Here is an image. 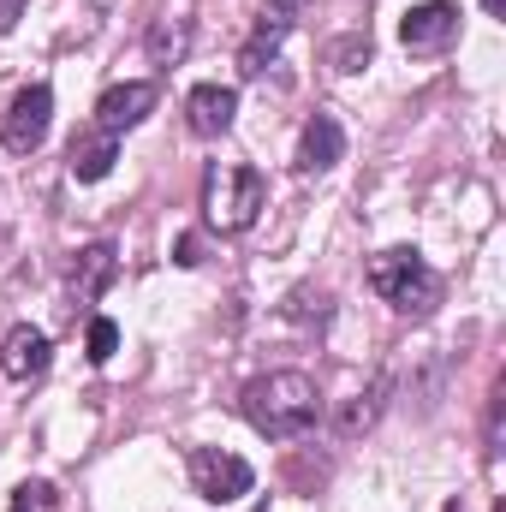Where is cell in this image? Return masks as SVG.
Returning a JSON list of instances; mask_svg holds the SVG:
<instances>
[{
    "mask_svg": "<svg viewBox=\"0 0 506 512\" xmlns=\"http://www.w3.org/2000/svg\"><path fill=\"white\" fill-rule=\"evenodd\" d=\"M239 405H245L251 429L268 435V441H292V435H304L322 417V393H316V382L304 370H268V376H256L239 393Z\"/></svg>",
    "mask_w": 506,
    "mask_h": 512,
    "instance_id": "obj_1",
    "label": "cell"
},
{
    "mask_svg": "<svg viewBox=\"0 0 506 512\" xmlns=\"http://www.w3.org/2000/svg\"><path fill=\"white\" fill-rule=\"evenodd\" d=\"M262 197H268V185L251 161H215L203 179V221L215 233H245L262 215Z\"/></svg>",
    "mask_w": 506,
    "mask_h": 512,
    "instance_id": "obj_2",
    "label": "cell"
},
{
    "mask_svg": "<svg viewBox=\"0 0 506 512\" xmlns=\"http://www.w3.org/2000/svg\"><path fill=\"white\" fill-rule=\"evenodd\" d=\"M370 286H376L399 316H429V310H435V298H441V274L411 251V245L381 251L376 262H370Z\"/></svg>",
    "mask_w": 506,
    "mask_h": 512,
    "instance_id": "obj_3",
    "label": "cell"
},
{
    "mask_svg": "<svg viewBox=\"0 0 506 512\" xmlns=\"http://www.w3.org/2000/svg\"><path fill=\"white\" fill-rule=\"evenodd\" d=\"M251 483H256V471L239 459V453H221V447H191V489H197L203 501L227 507V501L251 495Z\"/></svg>",
    "mask_w": 506,
    "mask_h": 512,
    "instance_id": "obj_4",
    "label": "cell"
},
{
    "mask_svg": "<svg viewBox=\"0 0 506 512\" xmlns=\"http://www.w3.org/2000/svg\"><path fill=\"white\" fill-rule=\"evenodd\" d=\"M48 126H54V90H48V84H24V90L12 96L6 120H0V143H6L12 155H36L42 137H48Z\"/></svg>",
    "mask_w": 506,
    "mask_h": 512,
    "instance_id": "obj_5",
    "label": "cell"
},
{
    "mask_svg": "<svg viewBox=\"0 0 506 512\" xmlns=\"http://www.w3.org/2000/svg\"><path fill=\"white\" fill-rule=\"evenodd\" d=\"M459 36V6L453 0H423V6H411L405 18H399V42L411 48V54H435V48H447Z\"/></svg>",
    "mask_w": 506,
    "mask_h": 512,
    "instance_id": "obj_6",
    "label": "cell"
},
{
    "mask_svg": "<svg viewBox=\"0 0 506 512\" xmlns=\"http://www.w3.org/2000/svg\"><path fill=\"white\" fill-rule=\"evenodd\" d=\"M233 114H239V90L233 84H197L185 96V126L197 131V137H227Z\"/></svg>",
    "mask_w": 506,
    "mask_h": 512,
    "instance_id": "obj_7",
    "label": "cell"
},
{
    "mask_svg": "<svg viewBox=\"0 0 506 512\" xmlns=\"http://www.w3.org/2000/svg\"><path fill=\"white\" fill-rule=\"evenodd\" d=\"M149 114H155V84H114V90H102V102H96V131L120 137V131L143 126Z\"/></svg>",
    "mask_w": 506,
    "mask_h": 512,
    "instance_id": "obj_8",
    "label": "cell"
},
{
    "mask_svg": "<svg viewBox=\"0 0 506 512\" xmlns=\"http://www.w3.org/2000/svg\"><path fill=\"white\" fill-rule=\"evenodd\" d=\"M48 334L42 328H30V322H18L6 340H0V376L6 382H36L42 370H48Z\"/></svg>",
    "mask_w": 506,
    "mask_h": 512,
    "instance_id": "obj_9",
    "label": "cell"
},
{
    "mask_svg": "<svg viewBox=\"0 0 506 512\" xmlns=\"http://www.w3.org/2000/svg\"><path fill=\"white\" fill-rule=\"evenodd\" d=\"M143 48H149V60H155V66H179V60H185V48H191V0L161 6V12H155V24H149V36H143Z\"/></svg>",
    "mask_w": 506,
    "mask_h": 512,
    "instance_id": "obj_10",
    "label": "cell"
},
{
    "mask_svg": "<svg viewBox=\"0 0 506 512\" xmlns=\"http://www.w3.org/2000/svg\"><path fill=\"white\" fill-rule=\"evenodd\" d=\"M114 274H120V251H114V245H90V251H78V262H72V304L90 310V304L114 286Z\"/></svg>",
    "mask_w": 506,
    "mask_h": 512,
    "instance_id": "obj_11",
    "label": "cell"
},
{
    "mask_svg": "<svg viewBox=\"0 0 506 512\" xmlns=\"http://www.w3.org/2000/svg\"><path fill=\"white\" fill-rule=\"evenodd\" d=\"M346 155V131L334 114H310V126L298 137V173H328Z\"/></svg>",
    "mask_w": 506,
    "mask_h": 512,
    "instance_id": "obj_12",
    "label": "cell"
},
{
    "mask_svg": "<svg viewBox=\"0 0 506 512\" xmlns=\"http://www.w3.org/2000/svg\"><path fill=\"white\" fill-rule=\"evenodd\" d=\"M114 161H120V137H108V131H84V137H72V155H66V167H72V179H84V185H96V179H108L114 173Z\"/></svg>",
    "mask_w": 506,
    "mask_h": 512,
    "instance_id": "obj_13",
    "label": "cell"
},
{
    "mask_svg": "<svg viewBox=\"0 0 506 512\" xmlns=\"http://www.w3.org/2000/svg\"><path fill=\"white\" fill-rule=\"evenodd\" d=\"M286 30H292L286 18H274V12H256V30H251V42L239 48V72H245V78H262V72H268V60L280 54V42H286Z\"/></svg>",
    "mask_w": 506,
    "mask_h": 512,
    "instance_id": "obj_14",
    "label": "cell"
},
{
    "mask_svg": "<svg viewBox=\"0 0 506 512\" xmlns=\"http://www.w3.org/2000/svg\"><path fill=\"white\" fill-rule=\"evenodd\" d=\"M84 346H90V364H108V358L120 352V328H114L108 316H90V340H84Z\"/></svg>",
    "mask_w": 506,
    "mask_h": 512,
    "instance_id": "obj_15",
    "label": "cell"
},
{
    "mask_svg": "<svg viewBox=\"0 0 506 512\" xmlns=\"http://www.w3.org/2000/svg\"><path fill=\"white\" fill-rule=\"evenodd\" d=\"M60 507V495L48 489V483H24L18 495H12V512H54Z\"/></svg>",
    "mask_w": 506,
    "mask_h": 512,
    "instance_id": "obj_16",
    "label": "cell"
},
{
    "mask_svg": "<svg viewBox=\"0 0 506 512\" xmlns=\"http://www.w3.org/2000/svg\"><path fill=\"white\" fill-rule=\"evenodd\" d=\"M292 316H298V322H310V316H316V322H328V292L298 286V292H292Z\"/></svg>",
    "mask_w": 506,
    "mask_h": 512,
    "instance_id": "obj_17",
    "label": "cell"
},
{
    "mask_svg": "<svg viewBox=\"0 0 506 512\" xmlns=\"http://www.w3.org/2000/svg\"><path fill=\"white\" fill-rule=\"evenodd\" d=\"M334 66H340V72H358V66H370V42H364V36L340 42V48H334Z\"/></svg>",
    "mask_w": 506,
    "mask_h": 512,
    "instance_id": "obj_18",
    "label": "cell"
},
{
    "mask_svg": "<svg viewBox=\"0 0 506 512\" xmlns=\"http://www.w3.org/2000/svg\"><path fill=\"white\" fill-rule=\"evenodd\" d=\"M173 262H179V268H197V262H203V245H197V239L185 233V239L173 245Z\"/></svg>",
    "mask_w": 506,
    "mask_h": 512,
    "instance_id": "obj_19",
    "label": "cell"
},
{
    "mask_svg": "<svg viewBox=\"0 0 506 512\" xmlns=\"http://www.w3.org/2000/svg\"><path fill=\"white\" fill-rule=\"evenodd\" d=\"M262 12H274V18H286V24H298L304 0H262Z\"/></svg>",
    "mask_w": 506,
    "mask_h": 512,
    "instance_id": "obj_20",
    "label": "cell"
},
{
    "mask_svg": "<svg viewBox=\"0 0 506 512\" xmlns=\"http://www.w3.org/2000/svg\"><path fill=\"white\" fill-rule=\"evenodd\" d=\"M489 6V18H506V0H483Z\"/></svg>",
    "mask_w": 506,
    "mask_h": 512,
    "instance_id": "obj_21",
    "label": "cell"
},
{
    "mask_svg": "<svg viewBox=\"0 0 506 512\" xmlns=\"http://www.w3.org/2000/svg\"><path fill=\"white\" fill-rule=\"evenodd\" d=\"M447 512H465V507H459V501H453V507H447Z\"/></svg>",
    "mask_w": 506,
    "mask_h": 512,
    "instance_id": "obj_22",
    "label": "cell"
}]
</instances>
